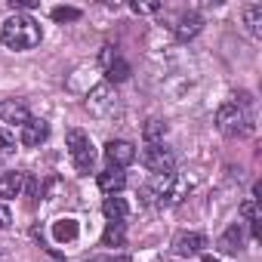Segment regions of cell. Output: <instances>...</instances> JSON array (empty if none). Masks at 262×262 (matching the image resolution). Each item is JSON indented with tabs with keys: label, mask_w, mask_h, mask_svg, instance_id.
Returning <instances> with one entry per match:
<instances>
[{
	"label": "cell",
	"mask_w": 262,
	"mask_h": 262,
	"mask_svg": "<svg viewBox=\"0 0 262 262\" xmlns=\"http://www.w3.org/2000/svg\"><path fill=\"white\" fill-rule=\"evenodd\" d=\"M47 139H50V123L40 120V117H31V120L22 126V136H19V142H22L25 148H40Z\"/></svg>",
	"instance_id": "8"
},
{
	"label": "cell",
	"mask_w": 262,
	"mask_h": 262,
	"mask_svg": "<svg viewBox=\"0 0 262 262\" xmlns=\"http://www.w3.org/2000/svg\"><path fill=\"white\" fill-rule=\"evenodd\" d=\"M77 234H80V225H77V219H56L53 222V237L59 241V244H71V241H77Z\"/></svg>",
	"instance_id": "14"
},
{
	"label": "cell",
	"mask_w": 262,
	"mask_h": 262,
	"mask_svg": "<svg viewBox=\"0 0 262 262\" xmlns=\"http://www.w3.org/2000/svg\"><path fill=\"white\" fill-rule=\"evenodd\" d=\"M241 247H244V231H241V225H228L225 234L219 237V250L228 253V256H237Z\"/></svg>",
	"instance_id": "15"
},
{
	"label": "cell",
	"mask_w": 262,
	"mask_h": 262,
	"mask_svg": "<svg viewBox=\"0 0 262 262\" xmlns=\"http://www.w3.org/2000/svg\"><path fill=\"white\" fill-rule=\"evenodd\" d=\"M86 111L96 114V117H105V114L114 111V93H111L108 83H99V86L90 90V96H86Z\"/></svg>",
	"instance_id": "7"
},
{
	"label": "cell",
	"mask_w": 262,
	"mask_h": 262,
	"mask_svg": "<svg viewBox=\"0 0 262 262\" xmlns=\"http://www.w3.org/2000/svg\"><path fill=\"white\" fill-rule=\"evenodd\" d=\"M10 222H13V213H10V207H4V204H0V228H10Z\"/></svg>",
	"instance_id": "24"
},
{
	"label": "cell",
	"mask_w": 262,
	"mask_h": 262,
	"mask_svg": "<svg viewBox=\"0 0 262 262\" xmlns=\"http://www.w3.org/2000/svg\"><path fill=\"white\" fill-rule=\"evenodd\" d=\"M123 244V222H108L102 231V247H120Z\"/></svg>",
	"instance_id": "19"
},
{
	"label": "cell",
	"mask_w": 262,
	"mask_h": 262,
	"mask_svg": "<svg viewBox=\"0 0 262 262\" xmlns=\"http://www.w3.org/2000/svg\"><path fill=\"white\" fill-rule=\"evenodd\" d=\"M13 151H16V139H13V133L0 129V158H7V155H13Z\"/></svg>",
	"instance_id": "22"
},
{
	"label": "cell",
	"mask_w": 262,
	"mask_h": 262,
	"mask_svg": "<svg viewBox=\"0 0 262 262\" xmlns=\"http://www.w3.org/2000/svg\"><path fill=\"white\" fill-rule=\"evenodd\" d=\"M114 59H117V53H114V47H102V65L108 68V65H111Z\"/></svg>",
	"instance_id": "25"
},
{
	"label": "cell",
	"mask_w": 262,
	"mask_h": 262,
	"mask_svg": "<svg viewBox=\"0 0 262 262\" xmlns=\"http://www.w3.org/2000/svg\"><path fill=\"white\" fill-rule=\"evenodd\" d=\"M0 37H4V43H7L10 50L25 53V50H34V47L40 43L43 31H40V25H37L31 16L16 13V16H10V19L4 22V31H0Z\"/></svg>",
	"instance_id": "1"
},
{
	"label": "cell",
	"mask_w": 262,
	"mask_h": 262,
	"mask_svg": "<svg viewBox=\"0 0 262 262\" xmlns=\"http://www.w3.org/2000/svg\"><path fill=\"white\" fill-rule=\"evenodd\" d=\"M105 161H108V167L123 170V167H129V164L136 161V148L129 145L126 139H111V142L105 145Z\"/></svg>",
	"instance_id": "6"
},
{
	"label": "cell",
	"mask_w": 262,
	"mask_h": 262,
	"mask_svg": "<svg viewBox=\"0 0 262 262\" xmlns=\"http://www.w3.org/2000/svg\"><path fill=\"white\" fill-rule=\"evenodd\" d=\"M244 19H247V28H250V34H253V37H262V4H253V7H247Z\"/></svg>",
	"instance_id": "18"
},
{
	"label": "cell",
	"mask_w": 262,
	"mask_h": 262,
	"mask_svg": "<svg viewBox=\"0 0 262 262\" xmlns=\"http://www.w3.org/2000/svg\"><path fill=\"white\" fill-rule=\"evenodd\" d=\"M142 164H145L155 176H164V173H173L176 158H173V151H170L164 142H148L145 151H142Z\"/></svg>",
	"instance_id": "5"
},
{
	"label": "cell",
	"mask_w": 262,
	"mask_h": 262,
	"mask_svg": "<svg viewBox=\"0 0 262 262\" xmlns=\"http://www.w3.org/2000/svg\"><path fill=\"white\" fill-rule=\"evenodd\" d=\"M142 133H145V139H148V142H158V139H164V136H167V123H164L161 117H151V120L145 123Z\"/></svg>",
	"instance_id": "20"
},
{
	"label": "cell",
	"mask_w": 262,
	"mask_h": 262,
	"mask_svg": "<svg viewBox=\"0 0 262 262\" xmlns=\"http://www.w3.org/2000/svg\"><path fill=\"white\" fill-rule=\"evenodd\" d=\"M53 19L56 22H77L80 19V10L77 7H56L53 10Z\"/></svg>",
	"instance_id": "21"
},
{
	"label": "cell",
	"mask_w": 262,
	"mask_h": 262,
	"mask_svg": "<svg viewBox=\"0 0 262 262\" xmlns=\"http://www.w3.org/2000/svg\"><path fill=\"white\" fill-rule=\"evenodd\" d=\"M201 28H204V19L198 16V13H182L179 16V22L173 25V34H176V40H191V37H198L201 34Z\"/></svg>",
	"instance_id": "10"
},
{
	"label": "cell",
	"mask_w": 262,
	"mask_h": 262,
	"mask_svg": "<svg viewBox=\"0 0 262 262\" xmlns=\"http://www.w3.org/2000/svg\"><path fill=\"white\" fill-rule=\"evenodd\" d=\"M25 191V173H4L0 176V198H19Z\"/></svg>",
	"instance_id": "13"
},
{
	"label": "cell",
	"mask_w": 262,
	"mask_h": 262,
	"mask_svg": "<svg viewBox=\"0 0 262 262\" xmlns=\"http://www.w3.org/2000/svg\"><path fill=\"white\" fill-rule=\"evenodd\" d=\"M161 10V4H133V13H155Z\"/></svg>",
	"instance_id": "26"
},
{
	"label": "cell",
	"mask_w": 262,
	"mask_h": 262,
	"mask_svg": "<svg viewBox=\"0 0 262 262\" xmlns=\"http://www.w3.org/2000/svg\"><path fill=\"white\" fill-rule=\"evenodd\" d=\"M105 77H108V83H123V80H129V65L117 56V59L105 68Z\"/></svg>",
	"instance_id": "17"
},
{
	"label": "cell",
	"mask_w": 262,
	"mask_h": 262,
	"mask_svg": "<svg viewBox=\"0 0 262 262\" xmlns=\"http://www.w3.org/2000/svg\"><path fill=\"white\" fill-rule=\"evenodd\" d=\"M204 262H219V259H213V256H204Z\"/></svg>",
	"instance_id": "27"
},
{
	"label": "cell",
	"mask_w": 262,
	"mask_h": 262,
	"mask_svg": "<svg viewBox=\"0 0 262 262\" xmlns=\"http://www.w3.org/2000/svg\"><path fill=\"white\" fill-rule=\"evenodd\" d=\"M188 191H191V182H188L185 176H179V173H164V176H155V182L142 188V198H145L148 204H155V201H158V204H179Z\"/></svg>",
	"instance_id": "2"
},
{
	"label": "cell",
	"mask_w": 262,
	"mask_h": 262,
	"mask_svg": "<svg viewBox=\"0 0 262 262\" xmlns=\"http://www.w3.org/2000/svg\"><path fill=\"white\" fill-rule=\"evenodd\" d=\"M123 185H126V173L123 170H117V167H108V170H102L99 173V188L111 198V194H117V191H123Z\"/></svg>",
	"instance_id": "11"
},
{
	"label": "cell",
	"mask_w": 262,
	"mask_h": 262,
	"mask_svg": "<svg viewBox=\"0 0 262 262\" xmlns=\"http://www.w3.org/2000/svg\"><path fill=\"white\" fill-rule=\"evenodd\" d=\"M204 247H207V237L198 234V231H179V234L173 237V250H176L179 256H194V253H201Z\"/></svg>",
	"instance_id": "9"
},
{
	"label": "cell",
	"mask_w": 262,
	"mask_h": 262,
	"mask_svg": "<svg viewBox=\"0 0 262 262\" xmlns=\"http://www.w3.org/2000/svg\"><path fill=\"white\" fill-rule=\"evenodd\" d=\"M102 213H105L111 222H123V219H126V213H129V204H126L123 198L111 194V198H105V204H102Z\"/></svg>",
	"instance_id": "16"
},
{
	"label": "cell",
	"mask_w": 262,
	"mask_h": 262,
	"mask_svg": "<svg viewBox=\"0 0 262 262\" xmlns=\"http://www.w3.org/2000/svg\"><path fill=\"white\" fill-rule=\"evenodd\" d=\"M216 123L225 136H244L250 133V117L237 108V102H225L219 111H216Z\"/></svg>",
	"instance_id": "4"
},
{
	"label": "cell",
	"mask_w": 262,
	"mask_h": 262,
	"mask_svg": "<svg viewBox=\"0 0 262 262\" xmlns=\"http://www.w3.org/2000/svg\"><path fill=\"white\" fill-rule=\"evenodd\" d=\"M0 117H4L7 123H19V126H25V123L31 120L25 102H16V99H7L4 105H0Z\"/></svg>",
	"instance_id": "12"
},
{
	"label": "cell",
	"mask_w": 262,
	"mask_h": 262,
	"mask_svg": "<svg viewBox=\"0 0 262 262\" xmlns=\"http://www.w3.org/2000/svg\"><path fill=\"white\" fill-rule=\"evenodd\" d=\"M10 7H13V10H34L37 0H10Z\"/></svg>",
	"instance_id": "23"
},
{
	"label": "cell",
	"mask_w": 262,
	"mask_h": 262,
	"mask_svg": "<svg viewBox=\"0 0 262 262\" xmlns=\"http://www.w3.org/2000/svg\"><path fill=\"white\" fill-rule=\"evenodd\" d=\"M68 155H71L77 173H93L96 151H93V142L83 129H68Z\"/></svg>",
	"instance_id": "3"
}]
</instances>
